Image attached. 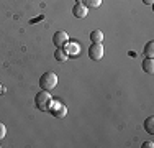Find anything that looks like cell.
<instances>
[{"mask_svg": "<svg viewBox=\"0 0 154 148\" xmlns=\"http://www.w3.org/2000/svg\"><path fill=\"white\" fill-rule=\"evenodd\" d=\"M56 86H57V76L53 71H48L45 74H41V77H39V87H41L43 91L49 92Z\"/></svg>", "mask_w": 154, "mask_h": 148, "instance_id": "6da1fadb", "label": "cell"}, {"mask_svg": "<svg viewBox=\"0 0 154 148\" xmlns=\"http://www.w3.org/2000/svg\"><path fill=\"white\" fill-rule=\"evenodd\" d=\"M48 112H51L56 118H64L67 115V107H66L61 101H51L49 107H48Z\"/></svg>", "mask_w": 154, "mask_h": 148, "instance_id": "7a4b0ae2", "label": "cell"}, {"mask_svg": "<svg viewBox=\"0 0 154 148\" xmlns=\"http://www.w3.org/2000/svg\"><path fill=\"white\" fill-rule=\"evenodd\" d=\"M51 101H53V97H51L49 92H48V91H41V92H38V94H36V97H35V105L38 107L39 110L46 112Z\"/></svg>", "mask_w": 154, "mask_h": 148, "instance_id": "3957f363", "label": "cell"}, {"mask_svg": "<svg viewBox=\"0 0 154 148\" xmlns=\"http://www.w3.org/2000/svg\"><path fill=\"white\" fill-rule=\"evenodd\" d=\"M105 54V48L102 43H92L89 48V58L94 59V61H100Z\"/></svg>", "mask_w": 154, "mask_h": 148, "instance_id": "277c9868", "label": "cell"}, {"mask_svg": "<svg viewBox=\"0 0 154 148\" xmlns=\"http://www.w3.org/2000/svg\"><path fill=\"white\" fill-rule=\"evenodd\" d=\"M62 48H64L66 54H67V56H71V58H77L80 54V44L77 43V41H71V40H69V41L66 43Z\"/></svg>", "mask_w": 154, "mask_h": 148, "instance_id": "5b68a950", "label": "cell"}, {"mask_svg": "<svg viewBox=\"0 0 154 148\" xmlns=\"http://www.w3.org/2000/svg\"><path fill=\"white\" fill-rule=\"evenodd\" d=\"M67 41H69V35H67L66 31H62V30H61V31H56V33H54L53 43H54V46H56V48H62Z\"/></svg>", "mask_w": 154, "mask_h": 148, "instance_id": "8992f818", "label": "cell"}, {"mask_svg": "<svg viewBox=\"0 0 154 148\" xmlns=\"http://www.w3.org/2000/svg\"><path fill=\"white\" fill-rule=\"evenodd\" d=\"M87 13H89V8H87L82 2L75 3V5L72 7V15H74L75 18H85Z\"/></svg>", "mask_w": 154, "mask_h": 148, "instance_id": "52a82bcc", "label": "cell"}, {"mask_svg": "<svg viewBox=\"0 0 154 148\" xmlns=\"http://www.w3.org/2000/svg\"><path fill=\"white\" fill-rule=\"evenodd\" d=\"M143 71L148 72V74L154 72V61H152V58H144V59H143Z\"/></svg>", "mask_w": 154, "mask_h": 148, "instance_id": "ba28073f", "label": "cell"}, {"mask_svg": "<svg viewBox=\"0 0 154 148\" xmlns=\"http://www.w3.org/2000/svg\"><path fill=\"white\" fill-rule=\"evenodd\" d=\"M54 58H56V61H59V63H66L69 56L66 54V51L62 50V48H56V51H54Z\"/></svg>", "mask_w": 154, "mask_h": 148, "instance_id": "9c48e42d", "label": "cell"}, {"mask_svg": "<svg viewBox=\"0 0 154 148\" xmlns=\"http://www.w3.org/2000/svg\"><path fill=\"white\" fill-rule=\"evenodd\" d=\"M90 40H92V43H102L105 40V36L100 30H94V31L90 33Z\"/></svg>", "mask_w": 154, "mask_h": 148, "instance_id": "30bf717a", "label": "cell"}, {"mask_svg": "<svg viewBox=\"0 0 154 148\" xmlns=\"http://www.w3.org/2000/svg\"><path fill=\"white\" fill-rule=\"evenodd\" d=\"M144 130L149 135H154V117H148L144 120Z\"/></svg>", "mask_w": 154, "mask_h": 148, "instance_id": "8fae6325", "label": "cell"}, {"mask_svg": "<svg viewBox=\"0 0 154 148\" xmlns=\"http://www.w3.org/2000/svg\"><path fill=\"white\" fill-rule=\"evenodd\" d=\"M144 58H154V41H148L144 44Z\"/></svg>", "mask_w": 154, "mask_h": 148, "instance_id": "7c38bea8", "label": "cell"}, {"mask_svg": "<svg viewBox=\"0 0 154 148\" xmlns=\"http://www.w3.org/2000/svg\"><path fill=\"white\" fill-rule=\"evenodd\" d=\"M82 3L87 8H98L102 5V0H82Z\"/></svg>", "mask_w": 154, "mask_h": 148, "instance_id": "4fadbf2b", "label": "cell"}, {"mask_svg": "<svg viewBox=\"0 0 154 148\" xmlns=\"http://www.w3.org/2000/svg\"><path fill=\"white\" fill-rule=\"evenodd\" d=\"M5 135H7V127L2 124V122H0V140H2Z\"/></svg>", "mask_w": 154, "mask_h": 148, "instance_id": "5bb4252c", "label": "cell"}, {"mask_svg": "<svg viewBox=\"0 0 154 148\" xmlns=\"http://www.w3.org/2000/svg\"><path fill=\"white\" fill-rule=\"evenodd\" d=\"M154 146V143L152 142H146L144 145H143V148H152Z\"/></svg>", "mask_w": 154, "mask_h": 148, "instance_id": "9a60e30c", "label": "cell"}, {"mask_svg": "<svg viewBox=\"0 0 154 148\" xmlns=\"http://www.w3.org/2000/svg\"><path fill=\"white\" fill-rule=\"evenodd\" d=\"M143 3H146V5H152L154 0H143Z\"/></svg>", "mask_w": 154, "mask_h": 148, "instance_id": "2e32d148", "label": "cell"}, {"mask_svg": "<svg viewBox=\"0 0 154 148\" xmlns=\"http://www.w3.org/2000/svg\"><path fill=\"white\" fill-rule=\"evenodd\" d=\"M2 91H3V87H2V84H0V94H2Z\"/></svg>", "mask_w": 154, "mask_h": 148, "instance_id": "e0dca14e", "label": "cell"}]
</instances>
